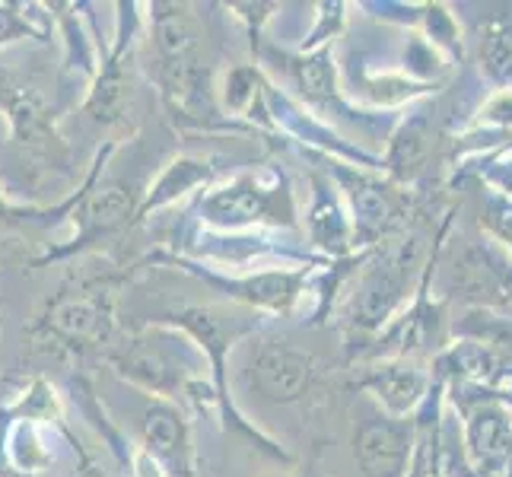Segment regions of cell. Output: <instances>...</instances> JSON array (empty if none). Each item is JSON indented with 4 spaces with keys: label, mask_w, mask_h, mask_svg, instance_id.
<instances>
[{
    "label": "cell",
    "mask_w": 512,
    "mask_h": 477,
    "mask_svg": "<svg viewBox=\"0 0 512 477\" xmlns=\"http://www.w3.org/2000/svg\"><path fill=\"white\" fill-rule=\"evenodd\" d=\"M296 74H299V86H303L309 96H315V99L331 96V90H334V70H331V61L325 55H315V58L303 61Z\"/></svg>",
    "instance_id": "6"
},
{
    "label": "cell",
    "mask_w": 512,
    "mask_h": 477,
    "mask_svg": "<svg viewBox=\"0 0 512 477\" xmlns=\"http://www.w3.org/2000/svg\"><path fill=\"white\" fill-rule=\"evenodd\" d=\"M471 443H474V452H478L481 458H487V462L506 455V449H509L506 417L500 411H481L471 423Z\"/></svg>",
    "instance_id": "3"
},
{
    "label": "cell",
    "mask_w": 512,
    "mask_h": 477,
    "mask_svg": "<svg viewBox=\"0 0 512 477\" xmlns=\"http://www.w3.org/2000/svg\"><path fill=\"white\" fill-rule=\"evenodd\" d=\"M379 388L385 401L392 404V408H408V404H414L417 392H420V379L414 373H385L379 379Z\"/></svg>",
    "instance_id": "10"
},
{
    "label": "cell",
    "mask_w": 512,
    "mask_h": 477,
    "mask_svg": "<svg viewBox=\"0 0 512 477\" xmlns=\"http://www.w3.org/2000/svg\"><path fill=\"white\" fill-rule=\"evenodd\" d=\"M353 204H357V214L366 226H382V220L388 217V201L382 198V191H357L353 194Z\"/></svg>",
    "instance_id": "15"
},
{
    "label": "cell",
    "mask_w": 512,
    "mask_h": 477,
    "mask_svg": "<svg viewBox=\"0 0 512 477\" xmlns=\"http://www.w3.org/2000/svg\"><path fill=\"white\" fill-rule=\"evenodd\" d=\"M484 58L493 74H506V70H512V26L509 23H493L487 29Z\"/></svg>",
    "instance_id": "7"
},
{
    "label": "cell",
    "mask_w": 512,
    "mask_h": 477,
    "mask_svg": "<svg viewBox=\"0 0 512 477\" xmlns=\"http://www.w3.org/2000/svg\"><path fill=\"white\" fill-rule=\"evenodd\" d=\"M125 77L112 70L109 77H102L99 90H96V99H93V109L99 118H115L121 112V105H125Z\"/></svg>",
    "instance_id": "11"
},
{
    "label": "cell",
    "mask_w": 512,
    "mask_h": 477,
    "mask_svg": "<svg viewBox=\"0 0 512 477\" xmlns=\"http://www.w3.org/2000/svg\"><path fill=\"white\" fill-rule=\"evenodd\" d=\"M249 290H252V299H258V303L280 306L293 296V277L268 274V277H258L255 284H249Z\"/></svg>",
    "instance_id": "13"
},
{
    "label": "cell",
    "mask_w": 512,
    "mask_h": 477,
    "mask_svg": "<svg viewBox=\"0 0 512 477\" xmlns=\"http://www.w3.org/2000/svg\"><path fill=\"white\" fill-rule=\"evenodd\" d=\"M160 48L172 61H182L188 51L194 48V32H191V23L185 20L182 13H172L160 23Z\"/></svg>",
    "instance_id": "5"
},
{
    "label": "cell",
    "mask_w": 512,
    "mask_h": 477,
    "mask_svg": "<svg viewBox=\"0 0 512 477\" xmlns=\"http://www.w3.org/2000/svg\"><path fill=\"white\" fill-rule=\"evenodd\" d=\"M58 328L67 331V334H86V331H93L96 325V309L90 303H70L58 312Z\"/></svg>",
    "instance_id": "14"
},
{
    "label": "cell",
    "mask_w": 512,
    "mask_h": 477,
    "mask_svg": "<svg viewBox=\"0 0 512 477\" xmlns=\"http://www.w3.org/2000/svg\"><path fill=\"white\" fill-rule=\"evenodd\" d=\"M210 210L226 220H252L261 210V201L252 191H223L210 201Z\"/></svg>",
    "instance_id": "8"
},
{
    "label": "cell",
    "mask_w": 512,
    "mask_h": 477,
    "mask_svg": "<svg viewBox=\"0 0 512 477\" xmlns=\"http://www.w3.org/2000/svg\"><path fill=\"white\" fill-rule=\"evenodd\" d=\"M398 287H401V271L395 268H382L373 280L366 284L363 290V299H360V312L366 315V322H376L388 312V306L395 303L398 296Z\"/></svg>",
    "instance_id": "4"
},
{
    "label": "cell",
    "mask_w": 512,
    "mask_h": 477,
    "mask_svg": "<svg viewBox=\"0 0 512 477\" xmlns=\"http://www.w3.org/2000/svg\"><path fill=\"white\" fill-rule=\"evenodd\" d=\"M255 382L268 398L290 401L309 382V357L287 347H268L255 363Z\"/></svg>",
    "instance_id": "2"
},
{
    "label": "cell",
    "mask_w": 512,
    "mask_h": 477,
    "mask_svg": "<svg viewBox=\"0 0 512 477\" xmlns=\"http://www.w3.org/2000/svg\"><path fill=\"white\" fill-rule=\"evenodd\" d=\"M147 443L156 452H172L175 443H179V420L160 408L150 411L147 414Z\"/></svg>",
    "instance_id": "9"
},
{
    "label": "cell",
    "mask_w": 512,
    "mask_h": 477,
    "mask_svg": "<svg viewBox=\"0 0 512 477\" xmlns=\"http://www.w3.org/2000/svg\"><path fill=\"white\" fill-rule=\"evenodd\" d=\"M357 452L366 477H401L408 458V430L395 423H369L360 433Z\"/></svg>",
    "instance_id": "1"
},
{
    "label": "cell",
    "mask_w": 512,
    "mask_h": 477,
    "mask_svg": "<svg viewBox=\"0 0 512 477\" xmlns=\"http://www.w3.org/2000/svg\"><path fill=\"white\" fill-rule=\"evenodd\" d=\"M125 214H128V198H125V191H121V188L99 191L93 198V204H90V217L96 223H118Z\"/></svg>",
    "instance_id": "12"
}]
</instances>
